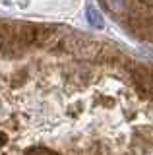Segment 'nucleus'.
<instances>
[{
  "label": "nucleus",
  "instance_id": "obj_5",
  "mask_svg": "<svg viewBox=\"0 0 153 155\" xmlns=\"http://www.w3.org/2000/svg\"><path fill=\"white\" fill-rule=\"evenodd\" d=\"M2 143H6V136L0 134V145H2Z\"/></svg>",
  "mask_w": 153,
  "mask_h": 155
},
{
  "label": "nucleus",
  "instance_id": "obj_4",
  "mask_svg": "<svg viewBox=\"0 0 153 155\" xmlns=\"http://www.w3.org/2000/svg\"><path fill=\"white\" fill-rule=\"evenodd\" d=\"M25 155H56V153L49 151V149H43V147H37V149H31V151H27Z\"/></svg>",
  "mask_w": 153,
  "mask_h": 155
},
{
  "label": "nucleus",
  "instance_id": "obj_3",
  "mask_svg": "<svg viewBox=\"0 0 153 155\" xmlns=\"http://www.w3.org/2000/svg\"><path fill=\"white\" fill-rule=\"evenodd\" d=\"M87 19H89V23H91L93 27H97V29L103 27V18H101V14L95 12V8L91 6V4L87 6Z\"/></svg>",
  "mask_w": 153,
  "mask_h": 155
},
{
  "label": "nucleus",
  "instance_id": "obj_1",
  "mask_svg": "<svg viewBox=\"0 0 153 155\" xmlns=\"http://www.w3.org/2000/svg\"><path fill=\"white\" fill-rule=\"evenodd\" d=\"M134 16V27L143 37L153 39V4H128Z\"/></svg>",
  "mask_w": 153,
  "mask_h": 155
},
{
  "label": "nucleus",
  "instance_id": "obj_2",
  "mask_svg": "<svg viewBox=\"0 0 153 155\" xmlns=\"http://www.w3.org/2000/svg\"><path fill=\"white\" fill-rule=\"evenodd\" d=\"M68 48L74 52L76 56L85 58V60H93V58H97V54L101 52L99 43L89 41V39H80V37L68 39Z\"/></svg>",
  "mask_w": 153,
  "mask_h": 155
}]
</instances>
